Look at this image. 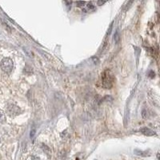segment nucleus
Instances as JSON below:
<instances>
[{"mask_svg":"<svg viewBox=\"0 0 160 160\" xmlns=\"http://www.w3.org/2000/svg\"><path fill=\"white\" fill-rule=\"evenodd\" d=\"M114 83V76L110 71L106 70L102 74V86L104 88H111Z\"/></svg>","mask_w":160,"mask_h":160,"instance_id":"f257e3e1","label":"nucleus"},{"mask_svg":"<svg viewBox=\"0 0 160 160\" xmlns=\"http://www.w3.org/2000/svg\"><path fill=\"white\" fill-rule=\"evenodd\" d=\"M6 121V118L5 115L3 113H0V123H4Z\"/></svg>","mask_w":160,"mask_h":160,"instance_id":"39448f33","label":"nucleus"},{"mask_svg":"<svg viewBox=\"0 0 160 160\" xmlns=\"http://www.w3.org/2000/svg\"><path fill=\"white\" fill-rule=\"evenodd\" d=\"M13 66H14V63L12 59L9 58H4L1 62V68L4 72H6V73L11 72L13 70Z\"/></svg>","mask_w":160,"mask_h":160,"instance_id":"f03ea898","label":"nucleus"},{"mask_svg":"<svg viewBox=\"0 0 160 160\" xmlns=\"http://www.w3.org/2000/svg\"><path fill=\"white\" fill-rule=\"evenodd\" d=\"M140 132L143 133V134H145V135H148V136H151V135H154L155 134V132L151 131V129L147 128V127H143V128H142L140 130Z\"/></svg>","mask_w":160,"mask_h":160,"instance_id":"20e7f679","label":"nucleus"},{"mask_svg":"<svg viewBox=\"0 0 160 160\" xmlns=\"http://www.w3.org/2000/svg\"><path fill=\"white\" fill-rule=\"evenodd\" d=\"M103 3H105V2H101V1H99V2H98V4H99V5H102Z\"/></svg>","mask_w":160,"mask_h":160,"instance_id":"0eeeda50","label":"nucleus"},{"mask_svg":"<svg viewBox=\"0 0 160 160\" xmlns=\"http://www.w3.org/2000/svg\"><path fill=\"white\" fill-rule=\"evenodd\" d=\"M20 111V108L19 107H18L15 105H11V106L8 107V113L11 116H15V115H17Z\"/></svg>","mask_w":160,"mask_h":160,"instance_id":"7ed1b4c3","label":"nucleus"},{"mask_svg":"<svg viewBox=\"0 0 160 160\" xmlns=\"http://www.w3.org/2000/svg\"><path fill=\"white\" fill-rule=\"evenodd\" d=\"M76 4H77L78 6H79V7H82V6H83L84 5H85V3H84V2H77Z\"/></svg>","mask_w":160,"mask_h":160,"instance_id":"423d86ee","label":"nucleus"}]
</instances>
